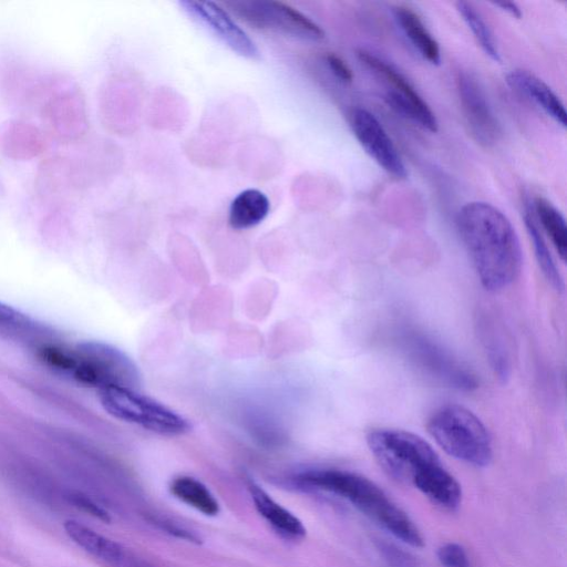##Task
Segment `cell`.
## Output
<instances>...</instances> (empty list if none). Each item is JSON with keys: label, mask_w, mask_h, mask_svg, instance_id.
<instances>
[{"label": "cell", "mask_w": 567, "mask_h": 567, "mask_svg": "<svg viewBox=\"0 0 567 567\" xmlns=\"http://www.w3.org/2000/svg\"><path fill=\"white\" fill-rule=\"evenodd\" d=\"M69 498L76 507H79L83 512H86L90 515H92L101 520H104V522L110 520L107 512L104 511L102 507H100L90 497H87L81 493H71Z\"/></svg>", "instance_id": "24"}, {"label": "cell", "mask_w": 567, "mask_h": 567, "mask_svg": "<svg viewBox=\"0 0 567 567\" xmlns=\"http://www.w3.org/2000/svg\"><path fill=\"white\" fill-rule=\"evenodd\" d=\"M359 60L390 86L384 100L401 115L410 118L424 130L436 132L439 123L435 114L419 94L411 82L391 63L368 50H358Z\"/></svg>", "instance_id": "8"}, {"label": "cell", "mask_w": 567, "mask_h": 567, "mask_svg": "<svg viewBox=\"0 0 567 567\" xmlns=\"http://www.w3.org/2000/svg\"><path fill=\"white\" fill-rule=\"evenodd\" d=\"M97 391L102 408L117 420L168 436L190 430L184 416L135 389L106 386Z\"/></svg>", "instance_id": "6"}, {"label": "cell", "mask_w": 567, "mask_h": 567, "mask_svg": "<svg viewBox=\"0 0 567 567\" xmlns=\"http://www.w3.org/2000/svg\"><path fill=\"white\" fill-rule=\"evenodd\" d=\"M350 125L360 145L383 171L398 179L406 177L399 151L373 113L363 107L353 109Z\"/></svg>", "instance_id": "9"}, {"label": "cell", "mask_w": 567, "mask_h": 567, "mask_svg": "<svg viewBox=\"0 0 567 567\" xmlns=\"http://www.w3.org/2000/svg\"><path fill=\"white\" fill-rule=\"evenodd\" d=\"M367 444L389 476L412 485L445 509L458 507L461 485L421 436L403 430L373 429L367 434Z\"/></svg>", "instance_id": "1"}, {"label": "cell", "mask_w": 567, "mask_h": 567, "mask_svg": "<svg viewBox=\"0 0 567 567\" xmlns=\"http://www.w3.org/2000/svg\"><path fill=\"white\" fill-rule=\"evenodd\" d=\"M39 357L48 367L96 390L106 386L136 390L141 384L135 362L121 349L102 341L80 342L73 349L45 346L39 349Z\"/></svg>", "instance_id": "4"}, {"label": "cell", "mask_w": 567, "mask_h": 567, "mask_svg": "<svg viewBox=\"0 0 567 567\" xmlns=\"http://www.w3.org/2000/svg\"><path fill=\"white\" fill-rule=\"evenodd\" d=\"M536 221H539L540 230L551 241L559 258L565 261L567 255V228L563 214L547 198L538 196L532 208Z\"/></svg>", "instance_id": "18"}, {"label": "cell", "mask_w": 567, "mask_h": 567, "mask_svg": "<svg viewBox=\"0 0 567 567\" xmlns=\"http://www.w3.org/2000/svg\"><path fill=\"white\" fill-rule=\"evenodd\" d=\"M410 342L413 358L436 378L458 389L471 390L476 386L474 375L431 340L413 337Z\"/></svg>", "instance_id": "12"}, {"label": "cell", "mask_w": 567, "mask_h": 567, "mask_svg": "<svg viewBox=\"0 0 567 567\" xmlns=\"http://www.w3.org/2000/svg\"><path fill=\"white\" fill-rule=\"evenodd\" d=\"M456 9L485 54L493 61L499 62L501 55L497 43L480 11L471 2L466 1L456 2Z\"/></svg>", "instance_id": "21"}, {"label": "cell", "mask_w": 567, "mask_h": 567, "mask_svg": "<svg viewBox=\"0 0 567 567\" xmlns=\"http://www.w3.org/2000/svg\"><path fill=\"white\" fill-rule=\"evenodd\" d=\"M248 488L258 513L280 535L291 539H300L306 535V528L302 523L293 514L275 502L260 486L250 483Z\"/></svg>", "instance_id": "14"}, {"label": "cell", "mask_w": 567, "mask_h": 567, "mask_svg": "<svg viewBox=\"0 0 567 567\" xmlns=\"http://www.w3.org/2000/svg\"><path fill=\"white\" fill-rule=\"evenodd\" d=\"M393 16L399 28L419 54L431 64H440L441 51L439 43L426 29L419 14L409 7L399 6L393 9Z\"/></svg>", "instance_id": "15"}, {"label": "cell", "mask_w": 567, "mask_h": 567, "mask_svg": "<svg viewBox=\"0 0 567 567\" xmlns=\"http://www.w3.org/2000/svg\"><path fill=\"white\" fill-rule=\"evenodd\" d=\"M179 4L192 19L208 29L231 51L249 60H260L256 43L219 4L196 0H184Z\"/></svg>", "instance_id": "10"}, {"label": "cell", "mask_w": 567, "mask_h": 567, "mask_svg": "<svg viewBox=\"0 0 567 567\" xmlns=\"http://www.w3.org/2000/svg\"><path fill=\"white\" fill-rule=\"evenodd\" d=\"M297 480L310 488L344 498L404 544L423 547V537L408 514L369 478L348 471L321 468L303 472Z\"/></svg>", "instance_id": "3"}, {"label": "cell", "mask_w": 567, "mask_h": 567, "mask_svg": "<svg viewBox=\"0 0 567 567\" xmlns=\"http://www.w3.org/2000/svg\"><path fill=\"white\" fill-rule=\"evenodd\" d=\"M426 429L436 444L458 461L483 467L493 457L487 427L477 415L462 405L440 406L429 417Z\"/></svg>", "instance_id": "5"}, {"label": "cell", "mask_w": 567, "mask_h": 567, "mask_svg": "<svg viewBox=\"0 0 567 567\" xmlns=\"http://www.w3.org/2000/svg\"><path fill=\"white\" fill-rule=\"evenodd\" d=\"M169 491L176 498L207 516H215L219 513V504L215 496L194 477L178 476L174 478L171 482Z\"/></svg>", "instance_id": "19"}, {"label": "cell", "mask_w": 567, "mask_h": 567, "mask_svg": "<svg viewBox=\"0 0 567 567\" xmlns=\"http://www.w3.org/2000/svg\"><path fill=\"white\" fill-rule=\"evenodd\" d=\"M457 91L472 136L484 146L493 145L499 138L501 126L477 79L460 72Z\"/></svg>", "instance_id": "11"}, {"label": "cell", "mask_w": 567, "mask_h": 567, "mask_svg": "<svg viewBox=\"0 0 567 567\" xmlns=\"http://www.w3.org/2000/svg\"><path fill=\"white\" fill-rule=\"evenodd\" d=\"M494 4L498 8H501L502 10L508 12L514 18L519 19L522 17L520 8L515 2L503 1V2H495Z\"/></svg>", "instance_id": "26"}, {"label": "cell", "mask_w": 567, "mask_h": 567, "mask_svg": "<svg viewBox=\"0 0 567 567\" xmlns=\"http://www.w3.org/2000/svg\"><path fill=\"white\" fill-rule=\"evenodd\" d=\"M269 210L270 202L262 192L255 188L245 189L230 203L229 226L236 230L255 227L267 217Z\"/></svg>", "instance_id": "16"}, {"label": "cell", "mask_w": 567, "mask_h": 567, "mask_svg": "<svg viewBox=\"0 0 567 567\" xmlns=\"http://www.w3.org/2000/svg\"><path fill=\"white\" fill-rule=\"evenodd\" d=\"M64 530L78 546L99 559L114 563L123 557V549L117 543L78 520H66Z\"/></svg>", "instance_id": "17"}, {"label": "cell", "mask_w": 567, "mask_h": 567, "mask_svg": "<svg viewBox=\"0 0 567 567\" xmlns=\"http://www.w3.org/2000/svg\"><path fill=\"white\" fill-rule=\"evenodd\" d=\"M457 228L481 285L489 291L508 287L519 275L522 248L507 216L485 202L458 212Z\"/></svg>", "instance_id": "2"}, {"label": "cell", "mask_w": 567, "mask_h": 567, "mask_svg": "<svg viewBox=\"0 0 567 567\" xmlns=\"http://www.w3.org/2000/svg\"><path fill=\"white\" fill-rule=\"evenodd\" d=\"M246 24L306 41L324 39L322 28L293 7L281 1L241 0L224 3Z\"/></svg>", "instance_id": "7"}, {"label": "cell", "mask_w": 567, "mask_h": 567, "mask_svg": "<svg viewBox=\"0 0 567 567\" xmlns=\"http://www.w3.org/2000/svg\"><path fill=\"white\" fill-rule=\"evenodd\" d=\"M324 62L330 72L342 83H351L353 81V73L348 63L338 54L329 52L324 55Z\"/></svg>", "instance_id": "23"}, {"label": "cell", "mask_w": 567, "mask_h": 567, "mask_svg": "<svg viewBox=\"0 0 567 567\" xmlns=\"http://www.w3.org/2000/svg\"><path fill=\"white\" fill-rule=\"evenodd\" d=\"M506 82L533 101L557 124L566 126L567 115L564 103L542 79L527 70L517 69L506 75Z\"/></svg>", "instance_id": "13"}, {"label": "cell", "mask_w": 567, "mask_h": 567, "mask_svg": "<svg viewBox=\"0 0 567 567\" xmlns=\"http://www.w3.org/2000/svg\"><path fill=\"white\" fill-rule=\"evenodd\" d=\"M524 220L527 234L534 247L536 260L543 275L555 289L561 290L564 288L563 277L543 236V231L535 219L532 208L526 209Z\"/></svg>", "instance_id": "20"}, {"label": "cell", "mask_w": 567, "mask_h": 567, "mask_svg": "<svg viewBox=\"0 0 567 567\" xmlns=\"http://www.w3.org/2000/svg\"><path fill=\"white\" fill-rule=\"evenodd\" d=\"M437 559L443 567H471L465 549L456 543H447L437 550Z\"/></svg>", "instance_id": "22"}, {"label": "cell", "mask_w": 567, "mask_h": 567, "mask_svg": "<svg viewBox=\"0 0 567 567\" xmlns=\"http://www.w3.org/2000/svg\"><path fill=\"white\" fill-rule=\"evenodd\" d=\"M0 324L21 329L29 326V318L10 305L0 301Z\"/></svg>", "instance_id": "25"}]
</instances>
